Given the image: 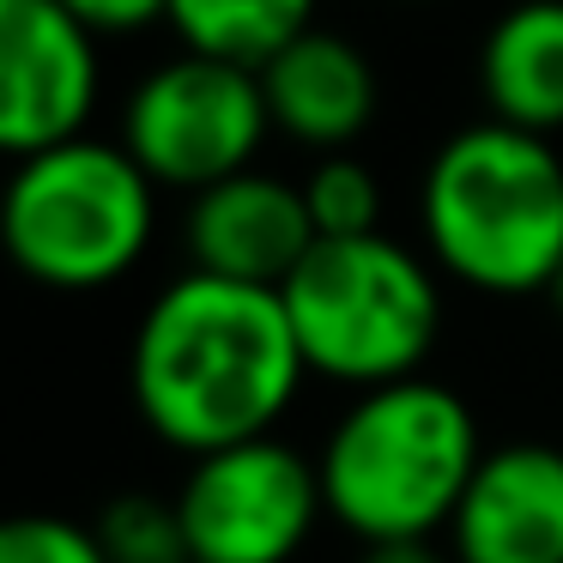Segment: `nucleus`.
<instances>
[{
	"instance_id": "obj_1",
	"label": "nucleus",
	"mask_w": 563,
	"mask_h": 563,
	"mask_svg": "<svg viewBox=\"0 0 563 563\" xmlns=\"http://www.w3.org/2000/svg\"><path fill=\"white\" fill-rule=\"evenodd\" d=\"M309 382L285 297L267 285L176 273L128 345V394L164 449L200 454L273 437Z\"/></svg>"
},
{
	"instance_id": "obj_2",
	"label": "nucleus",
	"mask_w": 563,
	"mask_h": 563,
	"mask_svg": "<svg viewBox=\"0 0 563 563\" xmlns=\"http://www.w3.org/2000/svg\"><path fill=\"white\" fill-rule=\"evenodd\" d=\"M418 236L442 279L478 297H545L563 267V158L545 134L473 122L418 183Z\"/></svg>"
},
{
	"instance_id": "obj_3",
	"label": "nucleus",
	"mask_w": 563,
	"mask_h": 563,
	"mask_svg": "<svg viewBox=\"0 0 563 563\" xmlns=\"http://www.w3.org/2000/svg\"><path fill=\"white\" fill-rule=\"evenodd\" d=\"M478 461V412L437 376L352 394L316 449L328 521H340L357 545L442 539Z\"/></svg>"
},
{
	"instance_id": "obj_4",
	"label": "nucleus",
	"mask_w": 563,
	"mask_h": 563,
	"mask_svg": "<svg viewBox=\"0 0 563 563\" xmlns=\"http://www.w3.org/2000/svg\"><path fill=\"white\" fill-rule=\"evenodd\" d=\"M279 297L309 376L352 394L424 376L442 340L437 261L388 231L321 236Z\"/></svg>"
},
{
	"instance_id": "obj_5",
	"label": "nucleus",
	"mask_w": 563,
	"mask_h": 563,
	"mask_svg": "<svg viewBox=\"0 0 563 563\" xmlns=\"http://www.w3.org/2000/svg\"><path fill=\"white\" fill-rule=\"evenodd\" d=\"M0 231L31 285L103 291L146 261L158 236V183L122 140L79 134L37 158H13Z\"/></svg>"
},
{
	"instance_id": "obj_6",
	"label": "nucleus",
	"mask_w": 563,
	"mask_h": 563,
	"mask_svg": "<svg viewBox=\"0 0 563 563\" xmlns=\"http://www.w3.org/2000/svg\"><path fill=\"white\" fill-rule=\"evenodd\" d=\"M273 134V110L261 74L219 55H170L146 79H134L122 103V146L158 188L200 195L224 176L255 170Z\"/></svg>"
},
{
	"instance_id": "obj_7",
	"label": "nucleus",
	"mask_w": 563,
	"mask_h": 563,
	"mask_svg": "<svg viewBox=\"0 0 563 563\" xmlns=\"http://www.w3.org/2000/svg\"><path fill=\"white\" fill-rule=\"evenodd\" d=\"M195 563H291L328 515L321 466L285 437H249L200 454L176 485Z\"/></svg>"
},
{
	"instance_id": "obj_8",
	"label": "nucleus",
	"mask_w": 563,
	"mask_h": 563,
	"mask_svg": "<svg viewBox=\"0 0 563 563\" xmlns=\"http://www.w3.org/2000/svg\"><path fill=\"white\" fill-rule=\"evenodd\" d=\"M103 62L86 31L55 0H0V146L37 158L91 134Z\"/></svg>"
},
{
	"instance_id": "obj_9",
	"label": "nucleus",
	"mask_w": 563,
	"mask_h": 563,
	"mask_svg": "<svg viewBox=\"0 0 563 563\" xmlns=\"http://www.w3.org/2000/svg\"><path fill=\"white\" fill-rule=\"evenodd\" d=\"M316 243L321 236H316V219H309L303 183H285L261 164L188 195V212H183L188 267L243 279V285H267V291H279Z\"/></svg>"
},
{
	"instance_id": "obj_10",
	"label": "nucleus",
	"mask_w": 563,
	"mask_h": 563,
	"mask_svg": "<svg viewBox=\"0 0 563 563\" xmlns=\"http://www.w3.org/2000/svg\"><path fill=\"white\" fill-rule=\"evenodd\" d=\"M442 545L454 563H563V449L497 442L485 449Z\"/></svg>"
},
{
	"instance_id": "obj_11",
	"label": "nucleus",
	"mask_w": 563,
	"mask_h": 563,
	"mask_svg": "<svg viewBox=\"0 0 563 563\" xmlns=\"http://www.w3.org/2000/svg\"><path fill=\"white\" fill-rule=\"evenodd\" d=\"M261 91H267L273 110V134L297 140L309 152H345L369 122H376V67L340 31L309 25L291 49H279L267 67H261Z\"/></svg>"
},
{
	"instance_id": "obj_12",
	"label": "nucleus",
	"mask_w": 563,
	"mask_h": 563,
	"mask_svg": "<svg viewBox=\"0 0 563 563\" xmlns=\"http://www.w3.org/2000/svg\"><path fill=\"white\" fill-rule=\"evenodd\" d=\"M478 98L490 122L563 134V0H515L478 37Z\"/></svg>"
},
{
	"instance_id": "obj_13",
	"label": "nucleus",
	"mask_w": 563,
	"mask_h": 563,
	"mask_svg": "<svg viewBox=\"0 0 563 563\" xmlns=\"http://www.w3.org/2000/svg\"><path fill=\"white\" fill-rule=\"evenodd\" d=\"M176 43L195 55H219V62L267 67L279 49H291L309 25H316V0H170Z\"/></svg>"
},
{
	"instance_id": "obj_14",
	"label": "nucleus",
	"mask_w": 563,
	"mask_h": 563,
	"mask_svg": "<svg viewBox=\"0 0 563 563\" xmlns=\"http://www.w3.org/2000/svg\"><path fill=\"white\" fill-rule=\"evenodd\" d=\"M91 527H98L110 563H195L183 509H176V497H158V490H122V497L103 503Z\"/></svg>"
},
{
	"instance_id": "obj_15",
	"label": "nucleus",
	"mask_w": 563,
	"mask_h": 563,
	"mask_svg": "<svg viewBox=\"0 0 563 563\" xmlns=\"http://www.w3.org/2000/svg\"><path fill=\"white\" fill-rule=\"evenodd\" d=\"M303 200H309V219H316V236H376L382 231V183L352 152L316 158V170L303 176Z\"/></svg>"
},
{
	"instance_id": "obj_16",
	"label": "nucleus",
	"mask_w": 563,
	"mask_h": 563,
	"mask_svg": "<svg viewBox=\"0 0 563 563\" xmlns=\"http://www.w3.org/2000/svg\"><path fill=\"white\" fill-rule=\"evenodd\" d=\"M0 563H110V551L91 521L31 509L0 527Z\"/></svg>"
},
{
	"instance_id": "obj_17",
	"label": "nucleus",
	"mask_w": 563,
	"mask_h": 563,
	"mask_svg": "<svg viewBox=\"0 0 563 563\" xmlns=\"http://www.w3.org/2000/svg\"><path fill=\"white\" fill-rule=\"evenodd\" d=\"M55 7H67L98 37H134V31L170 19V0H55Z\"/></svg>"
},
{
	"instance_id": "obj_18",
	"label": "nucleus",
	"mask_w": 563,
	"mask_h": 563,
	"mask_svg": "<svg viewBox=\"0 0 563 563\" xmlns=\"http://www.w3.org/2000/svg\"><path fill=\"white\" fill-rule=\"evenodd\" d=\"M357 563H454L442 539H382V545H357Z\"/></svg>"
},
{
	"instance_id": "obj_19",
	"label": "nucleus",
	"mask_w": 563,
	"mask_h": 563,
	"mask_svg": "<svg viewBox=\"0 0 563 563\" xmlns=\"http://www.w3.org/2000/svg\"><path fill=\"white\" fill-rule=\"evenodd\" d=\"M545 303H551V316H558V321H563V267H558V273H551V285H545Z\"/></svg>"
},
{
	"instance_id": "obj_20",
	"label": "nucleus",
	"mask_w": 563,
	"mask_h": 563,
	"mask_svg": "<svg viewBox=\"0 0 563 563\" xmlns=\"http://www.w3.org/2000/svg\"><path fill=\"white\" fill-rule=\"evenodd\" d=\"M400 7H430V0H400Z\"/></svg>"
}]
</instances>
